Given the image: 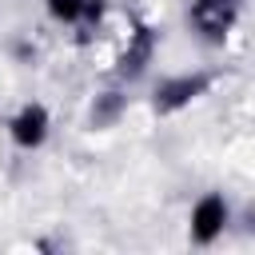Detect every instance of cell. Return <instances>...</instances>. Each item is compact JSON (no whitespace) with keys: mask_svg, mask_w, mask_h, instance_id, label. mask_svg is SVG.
I'll return each instance as SVG.
<instances>
[{"mask_svg":"<svg viewBox=\"0 0 255 255\" xmlns=\"http://www.w3.org/2000/svg\"><path fill=\"white\" fill-rule=\"evenodd\" d=\"M239 8H243V0H195L191 12H187V20H191V28H195L203 40L219 44V40H227V32L235 28Z\"/></svg>","mask_w":255,"mask_h":255,"instance_id":"cell-3","label":"cell"},{"mask_svg":"<svg viewBox=\"0 0 255 255\" xmlns=\"http://www.w3.org/2000/svg\"><path fill=\"white\" fill-rule=\"evenodd\" d=\"M120 108H124L120 92H108V100H104L100 108H92V120H96V124H112V120L120 116Z\"/></svg>","mask_w":255,"mask_h":255,"instance_id":"cell-7","label":"cell"},{"mask_svg":"<svg viewBox=\"0 0 255 255\" xmlns=\"http://www.w3.org/2000/svg\"><path fill=\"white\" fill-rule=\"evenodd\" d=\"M207 88H211V76H207V72L167 76V80H159V84H155V92H151V108H155L159 116H171V112H179V108L195 104L199 96H207Z\"/></svg>","mask_w":255,"mask_h":255,"instance_id":"cell-2","label":"cell"},{"mask_svg":"<svg viewBox=\"0 0 255 255\" xmlns=\"http://www.w3.org/2000/svg\"><path fill=\"white\" fill-rule=\"evenodd\" d=\"M155 44H159V36L147 28V24H139L135 32H128V44H124V52H120V60H116V68H120V76H139L147 64H151V56H155Z\"/></svg>","mask_w":255,"mask_h":255,"instance_id":"cell-5","label":"cell"},{"mask_svg":"<svg viewBox=\"0 0 255 255\" xmlns=\"http://www.w3.org/2000/svg\"><path fill=\"white\" fill-rule=\"evenodd\" d=\"M48 131H52V116H48L44 104H24V108L8 120V135H12V143H16L20 151H36V147H44Z\"/></svg>","mask_w":255,"mask_h":255,"instance_id":"cell-4","label":"cell"},{"mask_svg":"<svg viewBox=\"0 0 255 255\" xmlns=\"http://www.w3.org/2000/svg\"><path fill=\"white\" fill-rule=\"evenodd\" d=\"M231 223V203L219 195V191H207L191 203V215H187V235L195 247H211Z\"/></svg>","mask_w":255,"mask_h":255,"instance_id":"cell-1","label":"cell"},{"mask_svg":"<svg viewBox=\"0 0 255 255\" xmlns=\"http://www.w3.org/2000/svg\"><path fill=\"white\" fill-rule=\"evenodd\" d=\"M84 4H88V0H44L48 16H52L56 24H80V16H84Z\"/></svg>","mask_w":255,"mask_h":255,"instance_id":"cell-6","label":"cell"}]
</instances>
